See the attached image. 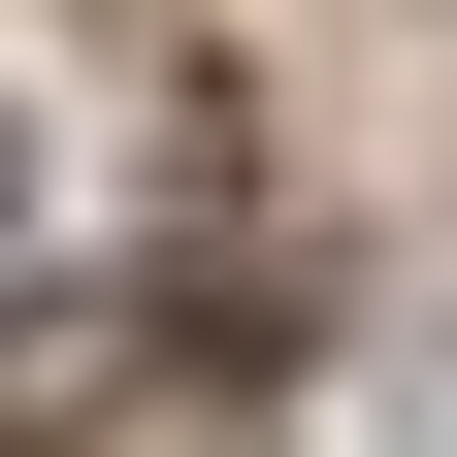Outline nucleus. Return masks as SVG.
I'll list each match as a JSON object with an SVG mask.
<instances>
[]
</instances>
